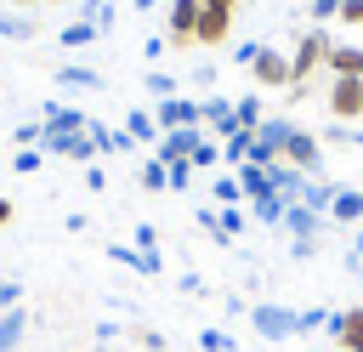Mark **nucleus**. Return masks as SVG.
Returning a JSON list of instances; mask_svg holds the SVG:
<instances>
[{"label": "nucleus", "mask_w": 363, "mask_h": 352, "mask_svg": "<svg viewBox=\"0 0 363 352\" xmlns=\"http://www.w3.org/2000/svg\"><path fill=\"white\" fill-rule=\"evenodd\" d=\"M57 40H62V51H79V45H96V40H102V28H96L91 17H74V23H62V34H57Z\"/></svg>", "instance_id": "nucleus-13"}, {"label": "nucleus", "mask_w": 363, "mask_h": 352, "mask_svg": "<svg viewBox=\"0 0 363 352\" xmlns=\"http://www.w3.org/2000/svg\"><path fill=\"white\" fill-rule=\"evenodd\" d=\"M85 125H91V114L62 108V102H45V131H85Z\"/></svg>", "instance_id": "nucleus-17"}, {"label": "nucleus", "mask_w": 363, "mask_h": 352, "mask_svg": "<svg viewBox=\"0 0 363 352\" xmlns=\"http://www.w3.org/2000/svg\"><path fill=\"white\" fill-rule=\"evenodd\" d=\"M329 221L335 227H363V187H340L335 204H329Z\"/></svg>", "instance_id": "nucleus-11"}, {"label": "nucleus", "mask_w": 363, "mask_h": 352, "mask_svg": "<svg viewBox=\"0 0 363 352\" xmlns=\"http://www.w3.org/2000/svg\"><path fill=\"white\" fill-rule=\"evenodd\" d=\"M233 62H244L261 91H289V57L284 51H272V45H238Z\"/></svg>", "instance_id": "nucleus-2"}, {"label": "nucleus", "mask_w": 363, "mask_h": 352, "mask_svg": "<svg viewBox=\"0 0 363 352\" xmlns=\"http://www.w3.org/2000/svg\"><path fill=\"white\" fill-rule=\"evenodd\" d=\"M6 307H23V290H17V284H6V278H0V312H6Z\"/></svg>", "instance_id": "nucleus-36"}, {"label": "nucleus", "mask_w": 363, "mask_h": 352, "mask_svg": "<svg viewBox=\"0 0 363 352\" xmlns=\"http://www.w3.org/2000/svg\"><path fill=\"white\" fill-rule=\"evenodd\" d=\"M233 119H238V131H255L267 114H261V91H250V97H233Z\"/></svg>", "instance_id": "nucleus-19"}, {"label": "nucleus", "mask_w": 363, "mask_h": 352, "mask_svg": "<svg viewBox=\"0 0 363 352\" xmlns=\"http://www.w3.org/2000/svg\"><path fill=\"white\" fill-rule=\"evenodd\" d=\"M210 199H216V204H244V187H238V176H233V170H221V176L210 182Z\"/></svg>", "instance_id": "nucleus-24"}, {"label": "nucleus", "mask_w": 363, "mask_h": 352, "mask_svg": "<svg viewBox=\"0 0 363 352\" xmlns=\"http://www.w3.org/2000/svg\"><path fill=\"white\" fill-rule=\"evenodd\" d=\"M284 165H295L301 176H318V170H323V142L295 125V131H289V148H284Z\"/></svg>", "instance_id": "nucleus-7"}, {"label": "nucleus", "mask_w": 363, "mask_h": 352, "mask_svg": "<svg viewBox=\"0 0 363 352\" xmlns=\"http://www.w3.org/2000/svg\"><path fill=\"white\" fill-rule=\"evenodd\" d=\"M340 23L346 28H363V0H340Z\"/></svg>", "instance_id": "nucleus-34"}, {"label": "nucleus", "mask_w": 363, "mask_h": 352, "mask_svg": "<svg viewBox=\"0 0 363 352\" xmlns=\"http://www.w3.org/2000/svg\"><path fill=\"white\" fill-rule=\"evenodd\" d=\"M289 255H295V261H312V255H318V238H295Z\"/></svg>", "instance_id": "nucleus-35"}, {"label": "nucleus", "mask_w": 363, "mask_h": 352, "mask_svg": "<svg viewBox=\"0 0 363 352\" xmlns=\"http://www.w3.org/2000/svg\"><path fill=\"white\" fill-rule=\"evenodd\" d=\"M329 114H335V125H357L363 119V79L329 74Z\"/></svg>", "instance_id": "nucleus-5"}, {"label": "nucleus", "mask_w": 363, "mask_h": 352, "mask_svg": "<svg viewBox=\"0 0 363 352\" xmlns=\"http://www.w3.org/2000/svg\"><path fill=\"white\" fill-rule=\"evenodd\" d=\"M17 6H34V0H17Z\"/></svg>", "instance_id": "nucleus-41"}, {"label": "nucleus", "mask_w": 363, "mask_h": 352, "mask_svg": "<svg viewBox=\"0 0 363 352\" xmlns=\"http://www.w3.org/2000/svg\"><path fill=\"white\" fill-rule=\"evenodd\" d=\"M125 131L136 136V148H153V142H159V119H153V108H130V114H125Z\"/></svg>", "instance_id": "nucleus-15"}, {"label": "nucleus", "mask_w": 363, "mask_h": 352, "mask_svg": "<svg viewBox=\"0 0 363 352\" xmlns=\"http://www.w3.org/2000/svg\"><path fill=\"white\" fill-rule=\"evenodd\" d=\"M0 227H11V199H0Z\"/></svg>", "instance_id": "nucleus-40"}, {"label": "nucleus", "mask_w": 363, "mask_h": 352, "mask_svg": "<svg viewBox=\"0 0 363 352\" xmlns=\"http://www.w3.org/2000/svg\"><path fill=\"white\" fill-rule=\"evenodd\" d=\"M57 85H68V91H102V74L85 68V62H62L57 68Z\"/></svg>", "instance_id": "nucleus-14"}, {"label": "nucleus", "mask_w": 363, "mask_h": 352, "mask_svg": "<svg viewBox=\"0 0 363 352\" xmlns=\"http://www.w3.org/2000/svg\"><path fill=\"white\" fill-rule=\"evenodd\" d=\"M136 250H159V227L153 221H136Z\"/></svg>", "instance_id": "nucleus-32"}, {"label": "nucleus", "mask_w": 363, "mask_h": 352, "mask_svg": "<svg viewBox=\"0 0 363 352\" xmlns=\"http://www.w3.org/2000/svg\"><path fill=\"white\" fill-rule=\"evenodd\" d=\"M187 165H193V170H216V165H221V142H216V136L204 131V142H199V148L187 153Z\"/></svg>", "instance_id": "nucleus-23"}, {"label": "nucleus", "mask_w": 363, "mask_h": 352, "mask_svg": "<svg viewBox=\"0 0 363 352\" xmlns=\"http://www.w3.org/2000/svg\"><path fill=\"white\" fill-rule=\"evenodd\" d=\"M199 346L204 352H233V335L227 329H199Z\"/></svg>", "instance_id": "nucleus-30"}, {"label": "nucleus", "mask_w": 363, "mask_h": 352, "mask_svg": "<svg viewBox=\"0 0 363 352\" xmlns=\"http://www.w3.org/2000/svg\"><path fill=\"white\" fill-rule=\"evenodd\" d=\"M250 329H255L261 341H289V335H301V307L255 301V307H250Z\"/></svg>", "instance_id": "nucleus-3"}, {"label": "nucleus", "mask_w": 363, "mask_h": 352, "mask_svg": "<svg viewBox=\"0 0 363 352\" xmlns=\"http://www.w3.org/2000/svg\"><path fill=\"white\" fill-rule=\"evenodd\" d=\"M40 165H45V148H17V153H11V170H17V176H34Z\"/></svg>", "instance_id": "nucleus-26"}, {"label": "nucleus", "mask_w": 363, "mask_h": 352, "mask_svg": "<svg viewBox=\"0 0 363 352\" xmlns=\"http://www.w3.org/2000/svg\"><path fill=\"white\" fill-rule=\"evenodd\" d=\"M352 267H363V227H357V244H352V255H346Z\"/></svg>", "instance_id": "nucleus-38"}, {"label": "nucleus", "mask_w": 363, "mask_h": 352, "mask_svg": "<svg viewBox=\"0 0 363 352\" xmlns=\"http://www.w3.org/2000/svg\"><path fill=\"white\" fill-rule=\"evenodd\" d=\"M233 17L238 11H199V34H193V45H204V51H216V45H227V34H233Z\"/></svg>", "instance_id": "nucleus-9"}, {"label": "nucleus", "mask_w": 363, "mask_h": 352, "mask_svg": "<svg viewBox=\"0 0 363 352\" xmlns=\"http://www.w3.org/2000/svg\"><path fill=\"white\" fill-rule=\"evenodd\" d=\"M284 227H289L295 238H318V233H323V216H318L312 204H289V210H284Z\"/></svg>", "instance_id": "nucleus-12"}, {"label": "nucleus", "mask_w": 363, "mask_h": 352, "mask_svg": "<svg viewBox=\"0 0 363 352\" xmlns=\"http://www.w3.org/2000/svg\"><path fill=\"white\" fill-rule=\"evenodd\" d=\"M335 324V312L329 307H301V335H312V329H329Z\"/></svg>", "instance_id": "nucleus-27"}, {"label": "nucleus", "mask_w": 363, "mask_h": 352, "mask_svg": "<svg viewBox=\"0 0 363 352\" xmlns=\"http://www.w3.org/2000/svg\"><path fill=\"white\" fill-rule=\"evenodd\" d=\"M136 341H142L147 352H164V335H159V329H136Z\"/></svg>", "instance_id": "nucleus-37"}, {"label": "nucleus", "mask_w": 363, "mask_h": 352, "mask_svg": "<svg viewBox=\"0 0 363 352\" xmlns=\"http://www.w3.org/2000/svg\"><path fill=\"white\" fill-rule=\"evenodd\" d=\"M142 85H147V97H176V91H182V85H176V74H164V68H147V79H142Z\"/></svg>", "instance_id": "nucleus-25"}, {"label": "nucleus", "mask_w": 363, "mask_h": 352, "mask_svg": "<svg viewBox=\"0 0 363 352\" xmlns=\"http://www.w3.org/2000/svg\"><path fill=\"white\" fill-rule=\"evenodd\" d=\"M187 187H193V165L176 159V165H170V193H187Z\"/></svg>", "instance_id": "nucleus-31"}, {"label": "nucleus", "mask_w": 363, "mask_h": 352, "mask_svg": "<svg viewBox=\"0 0 363 352\" xmlns=\"http://www.w3.org/2000/svg\"><path fill=\"white\" fill-rule=\"evenodd\" d=\"M199 11H204V0H170V11H164V40H170L176 51L193 45V34H199Z\"/></svg>", "instance_id": "nucleus-6"}, {"label": "nucleus", "mask_w": 363, "mask_h": 352, "mask_svg": "<svg viewBox=\"0 0 363 352\" xmlns=\"http://www.w3.org/2000/svg\"><path fill=\"white\" fill-rule=\"evenodd\" d=\"M335 193H340V182H318V176H312V182H306V199H301V204H312L318 216H329V204H335Z\"/></svg>", "instance_id": "nucleus-22"}, {"label": "nucleus", "mask_w": 363, "mask_h": 352, "mask_svg": "<svg viewBox=\"0 0 363 352\" xmlns=\"http://www.w3.org/2000/svg\"><path fill=\"white\" fill-rule=\"evenodd\" d=\"M153 119H159V136L164 131H182V125H204V102H193V97H159L153 102Z\"/></svg>", "instance_id": "nucleus-4"}, {"label": "nucleus", "mask_w": 363, "mask_h": 352, "mask_svg": "<svg viewBox=\"0 0 363 352\" xmlns=\"http://www.w3.org/2000/svg\"><path fill=\"white\" fill-rule=\"evenodd\" d=\"M79 17H91V23H96V28H102V34H108V28H113V6H108V0H91V6H85V11H79Z\"/></svg>", "instance_id": "nucleus-29"}, {"label": "nucleus", "mask_w": 363, "mask_h": 352, "mask_svg": "<svg viewBox=\"0 0 363 352\" xmlns=\"http://www.w3.org/2000/svg\"><path fill=\"white\" fill-rule=\"evenodd\" d=\"M136 182H142L147 193H164V187H170V165H164V159H142V170H136Z\"/></svg>", "instance_id": "nucleus-21"}, {"label": "nucleus", "mask_w": 363, "mask_h": 352, "mask_svg": "<svg viewBox=\"0 0 363 352\" xmlns=\"http://www.w3.org/2000/svg\"><path fill=\"white\" fill-rule=\"evenodd\" d=\"M329 74L363 79V45H335V51H329Z\"/></svg>", "instance_id": "nucleus-16"}, {"label": "nucleus", "mask_w": 363, "mask_h": 352, "mask_svg": "<svg viewBox=\"0 0 363 352\" xmlns=\"http://www.w3.org/2000/svg\"><path fill=\"white\" fill-rule=\"evenodd\" d=\"M199 142H204V125H182V131H164V136L153 142V159L176 165V159H187V153H193Z\"/></svg>", "instance_id": "nucleus-8"}, {"label": "nucleus", "mask_w": 363, "mask_h": 352, "mask_svg": "<svg viewBox=\"0 0 363 352\" xmlns=\"http://www.w3.org/2000/svg\"><path fill=\"white\" fill-rule=\"evenodd\" d=\"M329 341H335L340 352H363V307H346V312H335V324H329Z\"/></svg>", "instance_id": "nucleus-10"}, {"label": "nucleus", "mask_w": 363, "mask_h": 352, "mask_svg": "<svg viewBox=\"0 0 363 352\" xmlns=\"http://www.w3.org/2000/svg\"><path fill=\"white\" fill-rule=\"evenodd\" d=\"M0 40H34V23H28V17H6V11H0Z\"/></svg>", "instance_id": "nucleus-28"}, {"label": "nucleus", "mask_w": 363, "mask_h": 352, "mask_svg": "<svg viewBox=\"0 0 363 352\" xmlns=\"http://www.w3.org/2000/svg\"><path fill=\"white\" fill-rule=\"evenodd\" d=\"M284 210H289V204H284L278 193H261V199H250V216H255V221H267V227H284Z\"/></svg>", "instance_id": "nucleus-20"}, {"label": "nucleus", "mask_w": 363, "mask_h": 352, "mask_svg": "<svg viewBox=\"0 0 363 352\" xmlns=\"http://www.w3.org/2000/svg\"><path fill=\"white\" fill-rule=\"evenodd\" d=\"M329 17H340V0H312V23H318V28H323V23H329Z\"/></svg>", "instance_id": "nucleus-33"}, {"label": "nucleus", "mask_w": 363, "mask_h": 352, "mask_svg": "<svg viewBox=\"0 0 363 352\" xmlns=\"http://www.w3.org/2000/svg\"><path fill=\"white\" fill-rule=\"evenodd\" d=\"M329 51H335V40H329L318 23L295 40V51H289V97H301V91H306V79H312L318 68H329Z\"/></svg>", "instance_id": "nucleus-1"}, {"label": "nucleus", "mask_w": 363, "mask_h": 352, "mask_svg": "<svg viewBox=\"0 0 363 352\" xmlns=\"http://www.w3.org/2000/svg\"><path fill=\"white\" fill-rule=\"evenodd\" d=\"M23 329H28V312H23V307H6V312H0V352H11V346L23 341Z\"/></svg>", "instance_id": "nucleus-18"}, {"label": "nucleus", "mask_w": 363, "mask_h": 352, "mask_svg": "<svg viewBox=\"0 0 363 352\" xmlns=\"http://www.w3.org/2000/svg\"><path fill=\"white\" fill-rule=\"evenodd\" d=\"M204 6H210V11H238L244 0H204Z\"/></svg>", "instance_id": "nucleus-39"}]
</instances>
